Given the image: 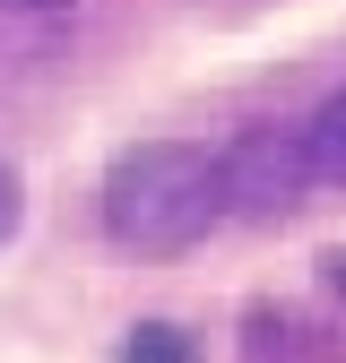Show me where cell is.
Instances as JSON below:
<instances>
[{
	"label": "cell",
	"mask_w": 346,
	"mask_h": 363,
	"mask_svg": "<svg viewBox=\"0 0 346 363\" xmlns=\"http://www.w3.org/2000/svg\"><path fill=\"white\" fill-rule=\"evenodd\" d=\"M96 208H104V234H113L121 251L173 259V251L208 242V225L234 208L225 156H208V147H191V139H139V147L113 156Z\"/></svg>",
	"instance_id": "6da1fadb"
},
{
	"label": "cell",
	"mask_w": 346,
	"mask_h": 363,
	"mask_svg": "<svg viewBox=\"0 0 346 363\" xmlns=\"http://www.w3.org/2000/svg\"><path fill=\"white\" fill-rule=\"evenodd\" d=\"M312 182H320V164H312V139H303V130H286V121H251V130H234V147H225L234 216L277 225V216L303 208V191H312Z\"/></svg>",
	"instance_id": "7a4b0ae2"
},
{
	"label": "cell",
	"mask_w": 346,
	"mask_h": 363,
	"mask_svg": "<svg viewBox=\"0 0 346 363\" xmlns=\"http://www.w3.org/2000/svg\"><path fill=\"white\" fill-rule=\"evenodd\" d=\"M242 363H346V337L337 329H312L286 303H260L251 320H242Z\"/></svg>",
	"instance_id": "3957f363"
},
{
	"label": "cell",
	"mask_w": 346,
	"mask_h": 363,
	"mask_svg": "<svg viewBox=\"0 0 346 363\" xmlns=\"http://www.w3.org/2000/svg\"><path fill=\"white\" fill-rule=\"evenodd\" d=\"M303 139H312L320 182H337V191H346V86H337V96H320V113L303 121Z\"/></svg>",
	"instance_id": "277c9868"
},
{
	"label": "cell",
	"mask_w": 346,
	"mask_h": 363,
	"mask_svg": "<svg viewBox=\"0 0 346 363\" xmlns=\"http://www.w3.org/2000/svg\"><path fill=\"white\" fill-rule=\"evenodd\" d=\"M121 363H199V346H191V329H173V320H139L121 337Z\"/></svg>",
	"instance_id": "5b68a950"
},
{
	"label": "cell",
	"mask_w": 346,
	"mask_h": 363,
	"mask_svg": "<svg viewBox=\"0 0 346 363\" xmlns=\"http://www.w3.org/2000/svg\"><path fill=\"white\" fill-rule=\"evenodd\" d=\"M18 225H26V182H18L9 164H0V251L18 242Z\"/></svg>",
	"instance_id": "8992f818"
},
{
	"label": "cell",
	"mask_w": 346,
	"mask_h": 363,
	"mask_svg": "<svg viewBox=\"0 0 346 363\" xmlns=\"http://www.w3.org/2000/svg\"><path fill=\"white\" fill-rule=\"evenodd\" d=\"M320 286H329V294L346 303V251H320Z\"/></svg>",
	"instance_id": "52a82bcc"
},
{
	"label": "cell",
	"mask_w": 346,
	"mask_h": 363,
	"mask_svg": "<svg viewBox=\"0 0 346 363\" xmlns=\"http://www.w3.org/2000/svg\"><path fill=\"white\" fill-rule=\"evenodd\" d=\"M0 9H69V0H0Z\"/></svg>",
	"instance_id": "ba28073f"
}]
</instances>
